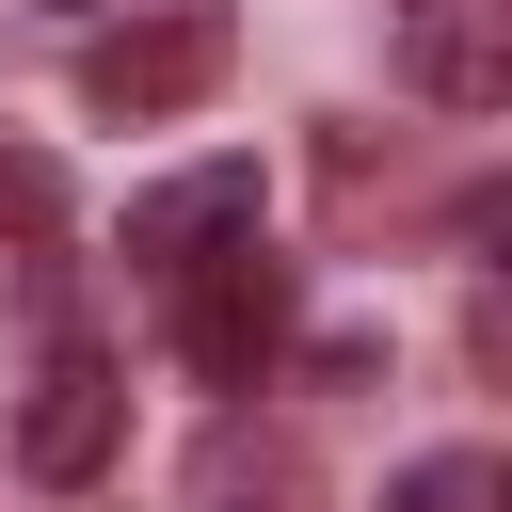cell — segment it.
<instances>
[{
    "instance_id": "7a4b0ae2",
    "label": "cell",
    "mask_w": 512,
    "mask_h": 512,
    "mask_svg": "<svg viewBox=\"0 0 512 512\" xmlns=\"http://www.w3.org/2000/svg\"><path fill=\"white\" fill-rule=\"evenodd\" d=\"M160 304H176V368H192V384H224V400H240V384H272V368H288V320H304L272 240H224V256H208V272H176Z\"/></svg>"
},
{
    "instance_id": "5b68a950",
    "label": "cell",
    "mask_w": 512,
    "mask_h": 512,
    "mask_svg": "<svg viewBox=\"0 0 512 512\" xmlns=\"http://www.w3.org/2000/svg\"><path fill=\"white\" fill-rule=\"evenodd\" d=\"M400 80L432 112H496L512 96V0H400Z\"/></svg>"
},
{
    "instance_id": "277c9868",
    "label": "cell",
    "mask_w": 512,
    "mask_h": 512,
    "mask_svg": "<svg viewBox=\"0 0 512 512\" xmlns=\"http://www.w3.org/2000/svg\"><path fill=\"white\" fill-rule=\"evenodd\" d=\"M112 448H128V384H112L96 352H64V368H48L32 400H16V464H32L48 496H80V480H96Z\"/></svg>"
},
{
    "instance_id": "6da1fadb",
    "label": "cell",
    "mask_w": 512,
    "mask_h": 512,
    "mask_svg": "<svg viewBox=\"0 0 512 512\" xmlns=\"http://www.w3.org/2000/svg\"><path fill=\"white\" fill-rule=\"evenodd\" d=\"M224 64H240L224 0H160V16H112V32L80 48V112H112V128H160V112L224 96Z\"/></svg>"
},
{
    "instance_id": "3957f363",
    "label": "cell",
    "mask_w": 512,
    "mask_h": 512,
    "mask_svg": "<svg viewBox=\"0 0 512 512\" xmlns=\"http://www.w3.org/2000/svg\"><path fill=\"white\" fill-rule=\"evenodd\" d=\"M256 224H272V176H256L240 144H224V160H192V176H160V192H128V256H144L160 288H176V272H208V256H224V240H256Z\"/></svg>"
},
{
    "instance_id": "8992f818",
    "label": "cell",
    "mask_w": 512,
    "mask_h": 512,
    "mask_svg": "<svg viewBox=\"0 0 512 512\" xmlns=\"http://www.w3.org/2000/svg\"><path fill=\"white\" fill-rule=\"evenodd\" d=\"M384 512H496V464H480V448H432V464L384 480Z\"/></svg>"
},
{
    "instance_id": "52a82bcc",
    "label": "cell",
    "mask_w": 512,
    "mask_h": 512,
    "mask_svg": "<svg viewBox=\"0 0 512 512\" xmlns=\"http://www.w3.org/2000/svg\"><path fill=\"white\" fill-rule=\"evenodd\" d=\"M0 240H64V176L32 144H0Z\"/></svg>"
}]
</instances>
